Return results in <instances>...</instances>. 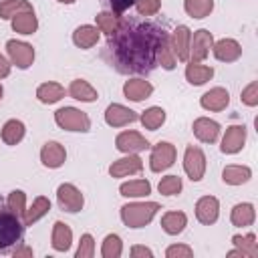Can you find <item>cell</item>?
I'll list each match as a JSON object with an SVG mask.
<instances>
[{"mask_svg":"<svg viewBox=\"0 0 258 258\" xmlns=\"http://www.w3.org/2000/svg\"><path fill=\"white\" fill-rule=\"evenodd\" d=\"M95 254V242L91 234H83L79 248H77V258H91Z\"/></svg>","mask_w":258,"mask_h":258,"instance_id":"b9f144b4","label":"cell"},{"mask_svg":"<svg viewBox=\"0 0 258 258\" xmlns=\"http://www.w3.org/2000/svg\"><path fill=\"white\" fill-rule=\"evenodd\" d=\"M115 145L123 153H139V151L149 147V141L143 135H139L137 131H123V133L117 135Z\"/></svg>","mask_w":258,"mask_h":258,"instance_id":"8fae6325","label":"cell"},{"mask_svg":"<svg viewBox=\"0 0 258 258\" xmlns=\"http://www.w3.org/2000/svg\"><path fill=\"white\" fill-rule=\"evenodd\" d=\"M200 103H202V107L208 109V111H224V109L228 107V103H230V95H228L226 89L214 87V89H210V91L202 97Z\"/></svg>","mask_w":258,"mask_h":258,"instance_id":"d6986e66","label":"cell"},{"mask_svg":"<svg viewBox=\"0 0 258 258\" xmlns=\"http://www.w3.org/2000/svg\"><path fill=\"white\" fill-rule=\"evenodd\" d=\"M4 2H10V0H0V4H4Z\"/></svg>","mask_w":258,"mask_h":258,"instance_id":"f5cc1de1","label":"cell"},{"mask_svg":"<svg viewBox=\"0 0 258 258\" xmlns=\"http://www.w3.org/2000/svg\"><path fill=\"white\" fill-rule=\"evenodd\" d=\"M254 206L252 204H238V206H234V210H232V216H230V220H232V224L234 226H250L252 222H254Z\"/></svg>","mask_w":258,"mask_h":258,"instance_id":"d6a6232c","label":"cell"},{"mask_svg":"<svg viewBox=\"0 0 258 258\" xmlns=\"http://www.w3.org/2000/svg\"><path fill=\"white\" fill-rule=\"evenodd\" d=\"M185 226H187V218H185L183 212H167V214H163V218H161V228H163L169 236L181 234Z\"/></svg>","mask_w":258,"mask_h":258,"instance_id":"603a6c76","label":"cell"},{"mask_svg":"<svg viewBox=\"0 0 258 258\" xmlns=\"http://www.w3.org/2000/svg\"><path fill=\"white\" fill-rule=\"evenodd\" d=\"M8 75H10V62L0 54V79H4Z\"/></svg>","mask_w":258,"mask_h":258,"instance_id":"c3c4849f","label":"cell"},{"mask_svg":"<svg viewBox=\"0 0 258 258\" xmlns=\"http://www.w3.org/2000/svg\"><path fill=\"white\" fill-rule=\"evenodd\" d=\"M137 119H139V117H137L135 111H131L129 107H123V105H119V103L109 105L107 111H105V121H107V125H111V127H125V125H129V123L137 121Z\"/></svg>","mask_w":258,"mask_h":258,"instance_id":"7c38bea8","label":"cell"},{"mask_svg":"<svg viewBox=\"0 0 258 258\" xmlns=\"http://www.w3.org/2000/svg\"><path fill=\"white\" fill-rule=\"evenodd\" d=\"M212 77H214V69L206 67V64H200V62H189L187 69H185V79L191 85H204Z\"/></svg>","mask_w":258,"mask_h":258,"instance_id":"d4e9b609","label":"cell"},{"mask_svg":"<svg viewBox=\"0 0 258 258\" xmlns=\"http://www.w3.org/2000/svg\"><path fill=\"white\" fill-rule=\"evenodd\" d=\"M157 210H159V204H155V202H133V204H125L121 208V220L129 228H143L145 224H149L153 220V216L157 214Z\"/></svg>","mask_w":258,"mask_h":258,"instance_id":"7a4b0ae2","label":"cell"},{"mask_svg":"<svg viewBox=\"0 0 258 258\" xmlns=\"http://www.w3.org/2000/svg\"><path fill=\"white\" fill-rule=\"evenodd\" d=\"M56 200H58V206L64 210V212H71V214H75V212H79L81 208H83V194L73 185V183H62V185H58V189H56Z\"/></svg>","mask_w":258,"mask_h":258,"instance_id":"9c48e42d","label":"cell"},{"mask_svg":"<svg viewBox=\"0 0 258 258\" xmlns=\"http://www.w3.org/2000/svg\"><path fill=\"white\" fill-rule=\"evenodd\" d=\"M183 8L191 18H206L214 10V0H185Z\"/></svg>","mask_w":258,"mask_h":258,"instance_id":"836d02e7","label":"cell"},{"mask_svg":"<svg viewBox=\"0 0 258 258\" xmlns=\"http://www.w3.org/2000/svg\"><path fill=\"white\" fill-rule=\"evenodd\" d=\"M69 95H71L73 99H77V101H85V103H91V101L97 99V91H95L87 81H83V79H77V81L71 83V87H69Z\"/></svg>","mask_w":258,"mask_h":258,"instance_id":"f546056e","label":"cell"},{"mask_svg":"<svg viewBox=\"0 0 258 258\" xmlns=\"http://www.w3.org/2000/svg\"><path fill=\"white\" fill-rule=\"evenodd\" d=\"M218 212H220V204L214 196H204L196 204V218L206 226H210L218 220Z\"/></svg>","mask_w":258,"mask_h":258,"instance_id":"5bb4252c","label":"cell"},{"mask_svg":"<svg viewBox=\"0 0 258 258\" xmlns=\"http://www.w3.org/2000/svg\"><path fill=\"white\" fill-rule=\"evenodd\" d=\"M121 252H123L121 238H119L117 234H109V236L103 240V248H101L103 258H119Z\"/></svg>","mask_w":258,"mask_h":258,"instance_id":"ab89813d","label":"cell"},{"mask_svg":"<svg viewBox=\"0 0 258 258\" xmlns=\"http://www.w3.org/2000/svg\"><path fill=\"white\" fill-rule=\"evenodd\" d=\"M6 50L8 56L12 60V64H16L18 69H28L34 60V48L28 42L22 40H8L6 42Z\"/></svg>","mask_w":258,"mask_h":258,"instance_id":"52a82bcc","label":"cell"},{"mask_svg":"<svg viewBox=\"0 0 258 258\" xmlns=\"http://www.w3.org/2000/svg\"><path fill=\"white\" fill-rule=\"evenodd\" d=\"M141 169H143V161L135 153H127V157H121V159H117L109 165V173L113 177L133 175V173H139Z\"/></svg>","mask_w":258,"mask_h":258,"instance_id":"4fadbf2b","label":"cell"},{"mask_svg":"<svg viewBox=\"0 0 258 258\" xmlns=\"http://www.w3.org/2000/svg\"><path fill=\"white\" fill-rule=\"evenodd\" d=\"M48 210H50V202H48V198L38 196V198L32 202V206H30L28 210H24V216H22L24 226H32V224H34L36 220H40Z\"/></svg>","mask_w":258,"mask_h":258,"instance_id":"7402d4cb","label":"cell"},{"mask_svg":"<svg viewBox=\"0 0 258 258\" xmlns=\"http://www.w3.org/2000/svg\"><path fill=\"white\" fill-rule=\"evenodd\" d=\"M250 175H252V171H250V167H246V165H228V167H224V171H222V179H224L226 183H230V185L246 183V181L250 179Z\"/></svg>","mask_w":258,"mask_h":258,"instance_id":"f1b7e54d","label":"cell"},{"mask_svg":"<svg viewBox=\"0 0 258 258\" xmlns=\"http://www.w3.org/2000/svg\"><path fill=\"white\" fill-rule=\"evenodd\" d=\"M0 99H2V85H0Z\"/></svg>","mask_w":258,"mask_h":258,"instance_id":"db71d44e","label":"cell"},{"mask_svg":"<svg viewBox=\"0 0 258 258\" xmlns=\"http://www.w3.org/2000/svg\"><path fill=\"white\" fill-rule=\"evenodd\" d=\"M36 97H38L40 103L52 105V103H56V101H60L64 97V89L58 83H42L36 89Z\"/></svg>","mask_w":258,"mask_h":258,"instance_id":"4316f807","label":"cell"},{"mask_svg":"<svg viewBox=\"0 0 258 258\" xmlns=\"http://www.w3.org/2000/svg\"><path fill=\"white\" fill-rule=\"evenodd\" d=\"M175 161V147L167 141H159L153 151H151V157H149V167L151 171H165L167 167H171Z\"/></svg>","mask_w":258,"mask_h":258,"instance_id":"8992f818","label":"cell"},{"mask_svg":"<svg viewBox=\"0 0 258 258\" xmlns=\"http://www.w3.org/2000/svg\"><path fill=\"white\" fill-rule=\"evenodd\" d=\"M234 246L248 258H256L258 256V246H256V236L254 234H246V236H234L232 238Z\"/></svg>","mask_w":258,"mask_h":258,"instance_id":"d590c367","label":"cell"},{"mask_svg":"<svg viewBox=\"0 0 258 258\" xmlns=\"http://www.w3.org/2000/svg\"><path fill=\"white\" fill-rule=\"evenodd\" d=\"M40 159H42V163H44L46 167L56 169V167H60V165L64 163L67 151H64V147H62L60 143L48 141V143H44V147H42V151H40Z\"/></svg>","mask_w":258,"mask_h":258,"instance_id":"e0dca14e","label":"cell"},{"mask_svg":"<svg viewBox=\"0 0 258 258\" xmlns=\"http://www.w3.org/2000/svg\"><path fill=\"white\" fill-rule=\"evenodd\" d=\"M12 28L20 34H32L38 28V20L34 12H18L16 16H12Z\"/></svg>","mask_w":258,"mask_h":258,"instance_id":"484cf974","label":"cell"},{"mask_svg":"<svg viewBox=\"0 0 258 258\" xmlns=\"http://www.w3.org/2000/svg\"><path fill=\"white\" fill-rule=\"evenodd\" d=\"M12 254H14V256H32V250H30V248H26V246H22V248L12 250Z\"/></svg>","mask_w":258,"mask_h":258,"instance_id":"681fc988","label":"cell"},{"mask_svg":"<svg viewBox=\"0 0 258 258\" xmlns=\"http://www.w3.org/2000/svg\"><path fill=\"white\" fill-rule=\"evenodd\" d=\"M163 34L165 30L151 20H119L101 56L121 75H147L157 64V44Z\"/></svg>","mask_w":258,"mask_h":258,"instance_id":"6da1fadb","label":"cell"},{"mask_svg":"<svg viewBox=\"0 0 258 258\" xmlns=\"http://www.w3.org/2000/svg\"><path fill=\"white\" fill-rule=\"evenodd\" d=\"M169 40H171V50H173L175 60H181V62L189 60V58H187V56H189V40H191L189 28L183 26V24L177 26V28L173 30V34L169 36Z\"/></svg>","mask_w":258,"mask_h":258,"instance_id":"30bf717a","label":"cell"},{"mask_svg":"<svg viewBox=\"0 0 258 258\" xmlns=\"http://www.w3.org/2000/svg\"><path fill=\"white\" fill-rule=\"evenodd\" d=\"M24 226L20 224V218H16L8 208L0 212V254L10 252L14 244L22 240Z\"/></svg>","mask_w":258,"mask_h":258,"instance_id":"3957f363","label":"cell"},{"mask_svg":"<svg viewBox=\"0 0 258 258\" xmlns=\"http://www.w3.org/2000/svg\"><path fill=\"white\" fill-rule=\"evenodd\" d=\"M131 256H133V258H137V256H147V258H151L153 252H151L149 248H145V246H133V248H131Z\"/></svg>","mask_w":258,"mask_h":258,"instance_id":"7dc6e473","label":"cell"},{"mask_svg":"<svg viewBox=\"0 0 258 258\" xmlns=\"http://www.w3.org/2000/svg\"><path fill=\"white\" fill-rule=\"evenodd\" d=\"M18 12H34V10L26 0H10V2L0 4V18H4V20L16 16Z\"/></svg>","mask_w":258,"mask_h":258,"instance_id":"8d00e7d4","label":"cell"},{"mask_svg":"<svg viewBox=\"0 0 258 258\" xmlns=\"http://www.w3.org/2000/svg\"><path fill=\"white\" fill-rule=\"evenodd\" d=\"M246 141V127L244 125H232L226 129V135L222 139V151L224 153H238L244 147Z\"/></svg>","mask_w":258,"mask_h":258,"instance_id":"9a60e30c","label":"cell"},{"mask_svg":"<svg viewBox=\"0 0 258 258\" xmlns=\"http://www.w3.org/2000/svg\"><path fill=\"white\" fill-rule=\"evenodd\" d=\"M212 48H214V56L222 62H234L242 54V48L234 38H222L216 44H212Z\"/></svg>","mask_w":258,"mask_h":258,"instance_id":"2e32d148","label":"cell"},{"mask_svg":"<svg viewBox=\"0 0 258 258\" xmlns=\"http://www.w3.org/2000/svg\"><path fill=\"white\" fill-rule=\"evenodd\" d=\"M167 258H189L194 252H191V248L189 246H181V244H175V246H169L167 248Z\"/></svg>","mask_w":258,"mask_h":258,"instance_id":"f6af8a7d","label":"cell"},{"mask_svg":"<svg viewBox=\"0 0 258 258\" xmlns=\"http://www.w3.org/2000/svg\"><path fill=\"white\" fill-rule=\"evenodd\" d=\"M95 20H97V28H99L101 32H105L107 36H111V34L117 30V26H119V18H117V14H113V12H99V14L95 16Z\"/></svg>","mask_w":258,"mask_h":258,"instance_id":"74e56055","label":"cell"},{"mask_svg":"<svg viewBox=\"0 0 258 258\" xmlns=\"http://www.w3.org/2000/svg\"><path fill=\"white\" fill-rule=\"evenodd\" d=\"M22 137H24V123L22 121L10 119V121L4 123V127H2V141L6 145H16V143L22 141Z\"/></svg>","mask_w":258,"mask_h":258,"instance_id":"83f0119b","label":"cell"},{"mask_svg":"<svg viewBox=\"0 0 258 258\" xmlns=\"http://www.w3.org/2000/svg\"><path fill=\"white\" fill-rule=\"evenodd\" d=\"M157 189H159V194H163V196H175V194L181 191V177H177V175H165V177L159 181Z\"/></svg>","mask_w":258,"mask_h":258,"instance_id":"60d3db41","label":"cell"},{"mask_svg":"<svg viewBox=\"0 0 258 258\" xmlns=\"http://www.w3.org/2000/svg\"><path fill=\"white\" fill-rule=\"evenodd\" d=\"M97 40H99V28L91 24H83L73 32V42L79 48H91L97 44Z\"/></svg>","mask_w":258,"mask_h":258,"instance_id":"44dd1931","label":"cell"},{"mask_svg":"<svg viewBox=\"0 0 258 258\" xmlns=\"http://www.w3.org/2000/svg\"><path fill=\"white\" fill-rule=\"evenodd\" d=\"M6 208H8L16 218H22V216H24V210H26V196H24V191H20V189L10 191V196H8V200H6Z\"/></svg>","mask_w":258,"mask_h":258,"instance_id":"f35d334b","label":"cell"},{"mask_svg":"<svg viewBox=\"0 0 258 258\" xmlns=\"http://www.w3.org/2000/svg\"><path fill=\"white\" fill-rule=\"evenodd\" d=\"M135 6H137V12L141 16H153L159 12L161 0H135Z\"/></svg>","mask_w":258,"mask_h":258,"instance_id":"7bdbcfd3","label":"cell"},{"mask_svg":"<svg viewBox=\"0 0 258 258\" xmlns=\"http://www.w3.org/2000/svg\"><path fill=\"white\" fill-rule=\"evenodd\" d=\"M157 64H161L163 69L171 71L175 67V56H173V50H171V40H169V34L165 32L163 38L159 40L157 44Z\"/></svg>","mask_w":258,"mask_h":258,"instance_id":"4dcf8cb0","label":"cell"},{"mask_svg":"<svg viewBox=\"0 0 258 258\" xmlns=\"http://www.w3.org/2000/svg\"><path fill=\"white\" fill-rule=\"evenodd\" d=\"M2 210H6V208H4V202H2V198H0V212H2Z\"/></svg>","mask_w":258,"mask_h":258,"instance_id":"816d5d0a","label":"cell"},{"mask_svg":"<svg viewBox=\"0 0 258 258\" xmlns=\"http://www.w3.org/2000/svg\"><path fill=\"white\" fill-rule=\"evenodd\" d=\"M111 2V6H113V12L115 14H121V12H125L131 4H135V0H109Z\"/></svg>","mask_w":258,"mask_h":258,"instance_id":"bcb514c9","label":"cell"},{"mask_svg":"<svg viewBox=\"0 0 258 258\" xmlns=\"http://www.w3.org/2000/svg\"><path fill=\"white\" fill-rule=\"evenodd\" d=\"M194 135L204 143H214L220 135V125L208 117H200L194 121Z\"/></svg>","mask_w":258,"mask_h":258,"instance_id":"ac0fdd59","label":"cell"},{"mask_svg":"<svg viewBox=\"0 0 258 258\" xmlns=\"http://www.w3.org/2000/svg\"><path fill=\"white\" fill-rule=\"evenodd\" d=\"M119 191L125 198H143V196H147L151 191V183L147 179H133V181L121 183Z\"/></svg>","mask_w":258,"mask_h":258,"instance_id":"1f68e13d","label":"cell"},{"mask_svg":"<svg viewBox=\"0 0 258 258\" xmlns=\"http://www.w3.org/2000/svg\"><path fill=\"white\" fill-rule=\"evenodd\" d=\"M54 121L58 127L67 129V131H81L87 133L91 129V119L87 113L75 109V107H62L54 113Z\"/></svg>","mask_w":258,"mask_h":258,"instance_id":"277c9868","label":"cell"},{"mask_svg":"<svg viewBox=\"0 0 258 258\" xmlns=\"http://www.w3.org/2000/svg\"><path fill=\"white\" fill-rule=\"evenodd\" d=\"M214 44V38H212V32H208L206 28L202 30H196L191 40H189V56L191 62H200L204 60L208 54H210V48Z\"/></svg>","mask_w":258,"mask_h":258,"instance_id":"ba28073f","label":"cell"},{"mask_svg":"<svg viewBox=\"0 0 258 258\" xmlns=\"http://www.w3.org/2000/svg\"><path fill=\"white\" fill-rule=\"evenodd\" d=\"M123 93L127 99L131 101H143L147 99L151 93H153V87L149 81L145 79H129L125 85H123Z\"/></svg>","mask_w":258,"mask_h":258,"instance_id":"ffe728a7","label":"cell"},{"mask_svg":"<svg viewBox=\"0 0 258 258\" xmlns=\"http://www.w3.org/2000/svg\"><path fill=\"white\" fill-rule=\"evenodd\" d=\"M183 169L185 173L189 175L191 181H200L204 177V171H206V155L200 147L196 145H189L185 149V155H183Z\"/></svg>","mask_w":258,"mask_h":258,"instance_id":"5b68a950","label":"cell"},{"mask_svg":"<svg viewBox=\"0 0 258 258\" xmlns=\"http://www.w3.org/2000/svg\"><path fill=\"white\" fill-rule=\"evenodd\" d=\"M71 242H73V232L67 224L62 222H56L52 226V248L58 250V252H64L71 248Z\"/></svg>","mask_w":258,"mask_h":258,"instance_id":"cb8c5ba5","label":"cell"},{"mask_svg":"<svg viewBox=\"0 0 258 258\" xmlns=\"http://www.w3.org/2000/svg\"><path fill=\"white\" fill-rule=\"evenodd\" d=\"M58 2H62V4H73L75 0H58Z\"/></svg>","mask_w":258,"mask_h":258,"instance_id":"f907efd6","label":"cell"},{"mask_svg":"<svg viewBox=\"0 0 258 258\" xmlns=\"http://www.w3.org/2000/svg\"><path fill=\"white\" fill-rule=\"evenodd\" d=\"M242 101H244L246 105H250V107L258 105V83H256V81H252V83L242 91Z\"/></svg>","mask_w":258,"mask_h":258,"instance_id":"ee69618b","label":"cell"},{"mask_svg":"<svg viewBox=\"0 0 258 258\" xmlns=\"http://www.w3.org/2000/svg\"><path fill=\"white\" fill-rule=\"evenodd\" d=\"M163 121H165V111H163L161 107H149V109L141 115V123H143V127L149 129V131H155L157 127H161Z\"/></svg>","mask_w":258,"mask_h":258,"instance_id":"e575fe53","label":"cell"}]
</instances>
